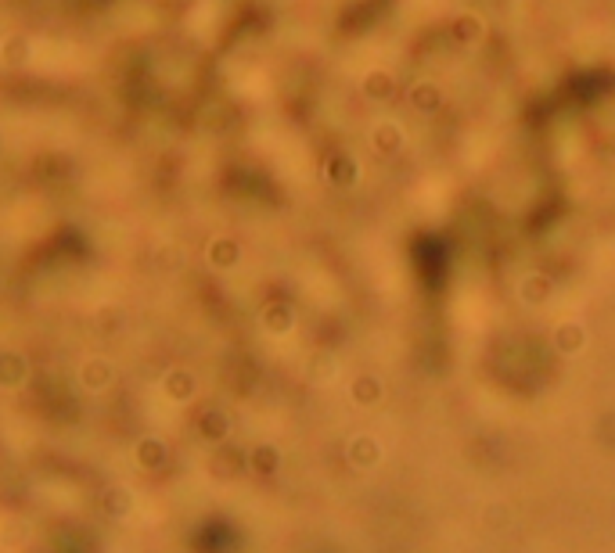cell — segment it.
Wrapping results in <instances>:
<instances>
[{"mask_svg": "<svg viewBox=\"0 0 615 553\" xmlns=\"http://www.w3.org/2000/svg\"><path fill=\"white\" fill-rule=\"evenodd\" d=\"M0 58H4L8 65H22L29 58V40L26 36H8L4 47H0Z\"/></svg>", "mask_w": 615, "mask_h": 553, "instance_id": "obj_1", "label": "cell"}]
</instances>
